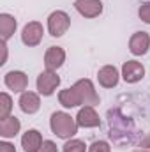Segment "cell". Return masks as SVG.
Returning <instances> with one entry per match:
<instances>
[{
    "instance_id": "44dd1931",
    "label": "cell",
    "mask_w": 150,
    "mask_h": 152,
    "mask_svg": "<svg viewBox=\"0 0 150 152\" xmlns=\"http://www.w3.org/2000/svg\"><path fill=\"white\" fill-rule=\"evenodd\" d=\"M138 16H140V20H141L143 23L150 25V2H143V4L140 5V9H138Z\"/></svg>"
},
{
    "instance_id": "ba28073f",
    "label": "cell",
    "mask_w": 150,
    "mask_h": 152,
    "mask_svg": "<svg viewBox=\"0 0 150 152\" xmlns=\"http://www.w3.org/2000/svg\"><path fill=\"white\" fill-rule=\"evenodd\" d=\"M145 76V67L141 62H136V60H127L124 62L122 66V78L125 83H138L141 81Z\"/></svg>"
},
{
    "instance_id": "2e32d148",
    "label": "cell",
    "mask_w": 150,
    "mask_h": 152,
    "mask_svg": "<svg viewBox=\"0 0 150 152\" xmlns=\"http://www.w3.org/2000/svg\"><path fill=\"white\" fill-rule=\"evenodd\" d=\"M21 129V122L20 118L9 115L7 118H2L0 120V136L2 138H14Z\"/></svg>"
},
{
    "instance_id": "603a6c76",
    "label": "cell",
    "mask_w": 150,
    "mask_h": 152,
    "mask_svg": "<svg viewBox=\"0 0 150 152\" xmlns=\"http://www.w3.org/2000/svg\"><path fill=\"white\" fill-rule=\"evenodd\" d=\"M37 152H58V149H57V143H55V142H51V140H44L42 145L39 147Z\"/></svg>"
},
{
    "instance_id": "52a82bcc",
    "label": "cell",
    "mask_w": 150,
    "mask_h": 152,
    "mask_svg": "<svg viewBox=\"0 0 150 152\" xmlns=\"http://www.w3.org/2000/svg\"><path fill=\"white\" fill-rule=\"evenodd\" d=\"M66 62V51L60 46H50L44 53V66L46 71H57Z\"/></svg>"
},
{
    "instance_id": "277c9868",
    "label": "cell",
    "mask_w": 150,
    "mask_h": 152,
    "mask_svg": "<svg viewBox=\"0 0 150 152\" xmlns=\"http://www.w3.org/2000/svg\"><path fill=\"white\" fill-rule=\"evenodd\" d=\"M73 88L76 90V94H78V97H79L83 106H95V104H99V96H97V92L94 88V83L90 80H87V78L78 80L73 85Z\"/></svg>"
},
{
    "instance_id": "7a4b0ae2",
    "label": "cell",
    "mask_w": 150,
    "mask_h": 152,
    "mask_svg": "<svg viewBox=\"0 0 150 152\" xmlns=\"http://www.w3.org/2000/svg\"><path fill=\"white\" fill-rule=\"evenodd\" d=\"M50 127L53 131V134H57L62 140H71L78 133V124L76 118H73L69 113L66 112H55L50 118Z\"/></svg>"
},
{
    "instance_id": "ac0fdd59",
    "label": "cell",
    "mask_w": 150,
    "mask_h": 152,
    "mask_svg": "<svg viewBox=\"0 0 150 152\" xmlns=\"http://www.w3.org/2000/svg\"><path fill=\"white\" fill-rule=\"evenodd\" d=\"M58 101H60V104H62L64 108H76V106L81 104V101H79V97H78V94H76V90L73 88V87H71V88L60 90Z\"/></svg>"
},
{
    "instance_id": "cb8c5ba5",
    "label": "cell",
    "mask_w": 150,
    "mask_h": 152,
    "mask_svg": "<svg viewBox=\"0 0 150 152\" xmlns=\"http://www.w3.org/2000/svg\"><path fill=\"white\" fill-rule=\"evenodd\" d=\"M0 152H16V149L9 142H0Z\"/></svg>"
},
{
    "instance_id": "8fae6325",
    "label": "cell",
    "mask_w": 150,
    "mask_h": 152,
    "mask_svg": "<svg viewBox=\"0 0 150 152\" xmlns=\"http://www.w3.org/2000/svg\"><path fill=\"white\" fill-rule=\"evenodd\" d=\"M76 124L79 127H85V129H88V127H99L101 126V118H99L97 112L94 110V106H83L78 112V115H76Z\"/></svg>"
},
{
    "instance_id": "4316f807",
    "label": "cell",
    "mask_w": 150,
    "mask_h": 152,
    "mask_svg": "<svg viewBox=\"0 0 150 152\" xmlns=\"http://www.w3.org/2000/svg\"><path fill=\"white\" fill-rule=\"evenodd\" d=\"M134 152H150V149H138V151H134Z\"/></svg>"
},
{
    "instance_id": "8992f818",
    "label": "cell",
    "mask_w": 150,
    "mask_h": 152,
    "mask_svg": "<svg viewBox=\"0 0 150 152\" xmlns=\"http://www.w3.org/2000/svg\"><path fill=\"white\" fill-rule=\"evenodd\" d=\"M42 36H44V28L39 21H30L23 27L21 30V42L28 48H34L37 46L39 42L42 41Z\"/></svg>"
},
{
    "instance_id": "484cf974",
    "label": "cell",
    "mask_w": 150,
    "mask_h": 152,
    "mask_svg": "<svg viewBox=\"0 0 150 152\" xmlns=\"http://www.w3.org/2000/svg\"><path fill=\"white\" fill-rule=\"evenodd\" d=\"M2 51H4V55H2V62H0V66H4L5 64V60H7V44L2 41Z\"/></svg>"
},
{
    "instance_id": "9c48e42d",
    "label": "cell",
    "mask_w": 150,
    "mask_h": 152,
    "mask_svg": "<svg viewBox=\"0 0 150 152\" xmlns=\"http://www.w3.org/2000/svg\"><path fill=\"white\" fill-rule=\"evenodd\" d=\"M150 48V36L147 32H134L129 39V51L134 57H141L149 51Z\"/></svg>"
},
{
    "instance_id": "3957f363",
    "label": "cell",
    "mask_w": 150,
    "mask_h": 152,
    "mask_svg": "<svg viewBox=\"0 0 150 152\" xmlns=\"http://www.w3.org/2000/svg\"><path fill=\"white\" fill-rule=\"evenodd\" d=\"M71 27V18L66 11H53L48 16V32L53 37H62Z\"/></svg>"
},
{
    "instance_id": "7402d4cb",
    "label": "cell",
    "mask_w": 150,
    "mask_h": 152,
    "mask_svg": "<svg viewBox=\"0 0 150 152\" xmlns=\"http://www.w3.org/2000/svg\"><path fill=\"white\" fill-rule=\"evenodd\" d=\"M88 152H111V147H110L108 142L99 140V142H94V143L88 147Z\"/></svg>"
},
{
    "instance_id": "30bf717a",
    "label": "cell",
    "mask_w": 150,
    "mask_h": 152,
    "mask_svg": "<svg viewBox=\"0 0 150 152\" xmlns=\"http://www.w3.org/2000/svg\"><path fill=\"white\" fill-rule=\"evenodd\" d=\"M74 9L83 18H97L103 12L101 0H74Z\"/></svg>"
},
{
    "instance_id": "5bb4252c",
    "label": "cell",
    "mask_w": 150,
    "mask_h": 152,
    "mask_svg": "<svg viewBox=\"0 0 150 152\" xmlns=\"http://www.w3.org/2000/svg\"><path fill=\"white\" fill-rule=\"evenodd\" d=\"M120 73L115 66H103L97 73V80H99V85L104 87V88H113L118 85V80H120Z\"/></svg>"
},
{
    "instance_id": "6da1fadb",
    "label": "cell",
    "mask_w": 150,
    "mask_h": 152,
    "mask_svg": "<svg viewBox=\"0 0 150 152\" xmlns=\"http://www.w3.org/2000/svg\"><path fill=\"white\" fill-rule=\"evenodd\" d=\"M108 127H110V138L117 147H131L140 143L141 133L136 127L134 120L124 113L120 108L108 110Z\"/></svg>"
},
{
    "instance_id": "e0dca14e",
    "label": "cell",
    "mask_w": 150,
    "mask_h": 152,
    "mask_svg": "<svg viewBox=\"0 0 150 152\" xmlns=\"http://www.w3.org/2000/svg\"><path fill=\"white\" fill-rule=\"evenodd\" d=\"M16 27H18V21H16L14 16H11L7 12L0 14V36H2L4 42H7L9 39L12 37V34L16 32Z\"/></svg>"
},
{
    "instance_id": "7c38bea8",
    "label": "cell",
    "mask_w": 150,
    "mask_h": 152,
    "mask_svg": "<svg viewBox=\"0 0 150 152\" xmlns=\"http://www.w3.org/2000/svg\"><path fill=\"white\" fill-rule=\"evenodd\" d=\"M4 83L7 88H11L14 92H25L28 87V78L23 71H9L4 76Z\"/></svg>"
},
{
    "instance_id": "d4e9b609",
    "label": "cell",
    "mask_w": 150,
    "mask_h": 152,
    "mask_svg": "<svg viewBox=\"0 0 150 152\" xmlns=\"http://www.w3.org/2000/svg\"><path fill=\"white\" fill-rule=\"evenodd\" d=\"M138 147H140V149H150V133L145 136V138H141V140H140Z\"/></svg>"
},
{
    "instance_id": "d6986e66",
    "label": "cell",
    "mask_w": 150,
    "mask_h": 152,
    "mask_svg": "<svg viewBox=\"0 0 150 152\" xmlns=\"http://www.w3.org/2000/svg\"><path fill=\"white\" fill-rule=\"evenodd\" d=\"M11 110H12V99H11V96L7 92H2L0 94V120L7 118Z\"/></svg>"
},
{
    "instance_id": "9a60e30c",
    "label": "cell",
    "mask_w": 150,
    "mask_h": 152,
    "mask_svg": "<svg viewBox=\"0 0 150 152\" xmlns=\"http://www.w3.org/2000/svg\"><path fill=\"white\" fill-rule=\"evenodd\" d=\"M42 136L37 129H28L23 136H21V147L25 152H37L39 147L42 145Z\"/></svg>"
},
{
    "instance_id": "5b68a950",
    "label": "cell",
    "mask_w": 150,
    "mask_h": 152,
    "mask_svg": "<svg viewBox=\"0 0 150 152\" xmlns=\"http://www.w3.org/2000/svg\"><path fill=\"white\" fill-rule=\"evenodd\" d=\"M37 92L41 96H53V92L57 90V87L60 85V76L57 75V71H42L37 76Z\"/></svg>"
},
{
    "instance_id": "ffe728a7",
    "label": "cell",
    "mask_w": 150,
    "mask_h": 152,
    "mask_svg": "<svg viewBox=\"0 0 150 152\" xmlns=\"http://www.w3.org/2000/svg\"><path fill=\"white\" fill-rule=\"evenodd\" d=\"M62 152H88V151H87L85 142H81V140H73V138H71V140L66 142Z\"/></svg>"
},
{
    "instance_id": "4fadbf2b",
    "label": "cell",
    "mask_w": 150,
    "mask_h": 152,
    "mask_svg": "<svg viewBox=\"0 0 150 152\" xmlns=\"http://www.w3.org/2000/svg\"><path fill=\"white\" fill-rule=\"evenodd\" d=\"M18 104H20V108H21V112H23V113H27V115L37 113L39 108H41V99H39V94H36V92H30V90L21 92V97H20Z\"/></svg>"
}]
</instances>
